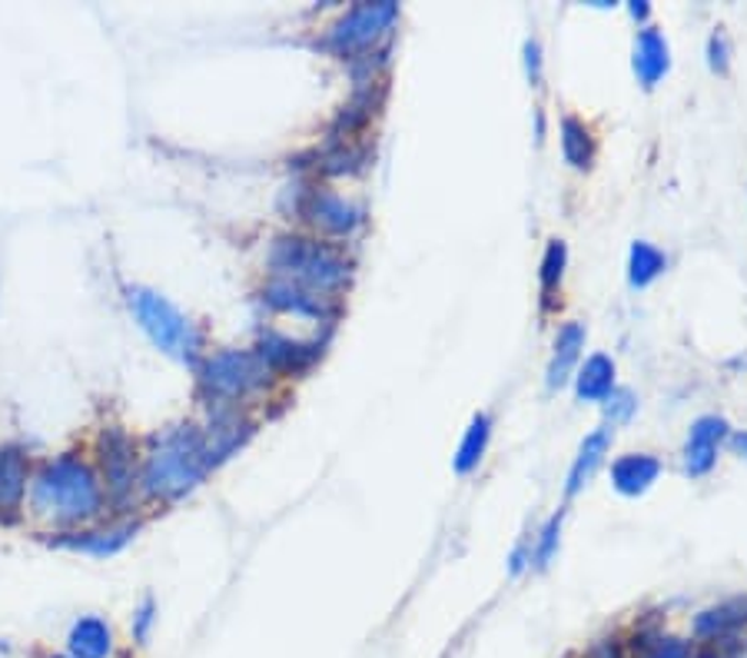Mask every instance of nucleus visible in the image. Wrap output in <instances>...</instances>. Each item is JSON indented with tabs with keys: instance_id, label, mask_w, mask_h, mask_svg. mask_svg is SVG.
Here are the masks:
<instances>
[{
	"instance_id": "f257e3e1",
	"label": "nucleus",
	"mask_w": 747,
	"mask_h": 658,
	"mask_svg": "<svg viewBox=\"0 0 747 658\" xmlns=\"http://www.w3.org/2000/svg\"><path fill=\"white\" fill-rule=\"evenodd\" d=\"M213 466L206 435L193 426H177L163 439H157V450L144 469V489L160 499H177L190 492L203 473Z\"/></svg>"
},
{
	"instance_id": "f03ea898",
	"label": "nucleus",
	"mask_w": 747,
	"mask_h": 658,
	"mask_svg": "<svg viewBox=\"0 0 747 658\" xmlns=\"http://www.w3.org/2000/svg\"><path fill=\"white\" fill-rule=\"evenodd\" d=\"M97 476L73 456H60L44 466L34 483V509L54 522H83L100 512Z\"/></svg>"
},
{
	"instance_id": "7ed1b4c3",
	"label": "nucleus",
	"mask_w": 747,
	"mask_h": 658,
	"mask_svg": "<svg viewBox=\"0 0 747 658\" xmlns=\"http://www.w3.org/2000/svg\"><path fill=\"white\" fill-rule=\"evenodd\" d=\"M270 266L283 276V283H293L309 293H329L349 280V263L339 250L303 237L276 240L270 253Z\"/></svg>"
},
{
	"instance_id": "20e7f679",
	"label": "nucleus",
	"mask_w": 747,
	"mask_h": 658,
	"mask_svg": "<svg viewBox=\"0 0 747 658\" xmlns=\"http://www.w3.org/2000/svg\"><path fill=\"white\" fill-rule=\"evenodd\" d=\"M131 309L140 319L144 333L154 340L157 350H163V353H170V356H177L183 363L196 360L200 333L167 296H160V293H154L147 286H134L131 290Z\"/></svg>"
},
{
	"instance_id": "39448f33",
	"label": "nucleus",
	"mask_w": 747,
	"mask_h": 658,
	"mask_svg": "<svg viewBox=\"0 0 747 658\" xmlns=\"http://www.w3.org/2000/svg\"><path fill=\"white\" fill-rule=\"evenodd\" d=\"M270 363L249 350H223L200 370V383L213 399H239L270 383Z\"/></svg>"
},
{
	"instance_id": "423d86ee",
	"label": "nucleus",
	"mask_w": 747,
	"mask_h": 658,
	"mask_svg": "<svg viewBox=\"0 0 747 658\" xmlns=\"http://www.w3.org/2000/svg\"><path fill=\"white\" fill-rule=\"evenodd\" d=\"M396 18H399V8L393 4V0H380V4H359L329 31L326 44L336 54H342V57L362 54L396 24Z\"/></svg>"
},
{
	"instance_id": "0eeeda50",
	"label": "nucleus",
	"mask_w": 747,
	"mask_h": 658,
	"mask_svg": "<svg viewBox=\"0 0 747 658\" xmlns=\"http://www.w3.org/2000/svg\"><path fill=\"white\" fill-rule=\"evenodd\" d=\"M727 435V422L721 416H701L691 432H688V446H684V469L691 476H708L714 460H717V446L721 439Z\"/></svg>"
},
{
	"instance_id": "6e6552de",
	"label": "nucleus",
	"mask_w": 747,
	"mask_h": 658,
	"mask_svg": "<svg viewBox=\"0 0 747 658\" xmlns=\"http://www.w3.org/2000/svg\"><path fill=\"white\" fill-rule=\"evenodd\" d=\"M303 213L313 219L316 227H322V230H329V234H339V237L352 234V230L362 224V209L352 206V203H346L339 193H329V190L309 193Z\"/></svg>"
},
{
	"instance_id": "1a4fd4ad",
	"label": "nucleus",
	"mask_w": 747,
	"mask_h": 658,
	"mask_svg": "<svg viewBox=\"0 0 747 658\" xmlns=\"http://www.w3.org/2000/svg\"><path fill=\"white\" fill-rule=\"evenodd\" d=\"M100 453H103V473H106L110 489L116 496L127 492L131 483H134V446H131L127 432H123L120 426L103 429V435H100Z\"/></svg>"
},
{
	"instance_id": "9d476101",
	"label": "nucleus",
	"mask_w": 747,
	"mask_h": 658,
	"mask_svg": "<svg viewBox=\"0 0 747 658\" xmlns=\"http://www.w3.org/2000/svg\"><path fill=\"white\" fill-rule=\"evenodd\" d=\"M635 77H638V83H645V87H655L665 73H668V67H671V50H668V41L661 37V31H655V27H645L642 34H638V41H635Z\"/></svg>"
},
{
	"instance_id": "9b49d317",
	"label": "nucleus",
	"mask_w": 747,
	"mask_h": 658,
	"mask_svg": "<svg viewBox=\"0 0 747 658\" xmlns=\"http://www.w3.org/2000/svg\"><path fill=\"white\" fill-rule=\"evenodd\" d=\"M110 651H113V632L103 619L83 615L70 625V635H67L70 658H106Z\"/></svg>"
},
{
	"instance_id": "f8f14e48",
	"label": "nucleus",
	"mask_w": 747,
	"mask_h": 658,
	"mask_svg": "<svg viewBox=\"0 0 747 658\" xmlns=\"http://www.w3.org/2000/svg\"><path fill=\"white\" fill-rule=\"evenodd\" d=\"M661 473V463L648 453H632V456H621L611 466V483L621 496H638L645 492Z\"/></svg>"
},
{
	"instance_id": "ddd939ff",
	"label": "nucleus",
	"mask_w": 747,
	"mask_h": 658,
	"mask_svg": "<svg viewBox=\"0 0 747 658\" xmlns=\"http://www.w3.org/2000/svg\"><path fill=\"white\" fill-rule=\"evenodd\" d=\"M581 350H585V326H581V322H565V326L558 329L555 356H552V363H548V386H552V389H558V386L568 383V376H571V370H575Z\"/></svg>"
},
{
	"instance_id": "4468645a",
	"label": "nucleus",
	"mask_w": 747,
	"mask_h": 658,
	"mask_svg": "<svg viewBox=\"0 0 747 658\" xmlns=\"http://www.w3.org/2000/svg\"><path fill=\"white\" fill-rule=\"evenodd\" d=\"M740 625H747V595L721 602V605L701 612L694 619V635L698 638H724V635H731Z\"/></svg>"
},
{
	"instance_id": "2eb2a0df",
	"label": "nucleus",
	"mask_w": 747,
	"mask_h": 658,
	"mask_svg": "<svg viewBox=\"0 0 747 658\" xmlns=\"http://www.w3.org/2000/svg\"><path fill=\"white\" fill-rule=\"evenodd\" d=\"M608 446H611V429L604 426V429H595L585 443H581V450H578V456H575V463H571V473H568V496H575V492H581L585 489V483L595 476V469L601 466V460H604V453H608Z\"/></svg>"
},
{
	"instance_id": "dca6fc26",
	"label": "nucleus",
	"mask_w": 747,
	"mask_h": 658,
	"mask_svg": "<svg viewBox=\"0 0 747 658\" xmlns=\"http://www.w3.org/2000/svg\"><path fill=\"white\" fill-rule=\"evenodd\" d=\"M137 535V525H120L110 532H83V535H64L54 538V545L60 548H73V553H90V556H113L120 553L123 545Z\"/></svg>"
},
{
	"instance_id": "f3484780",
	"label": "nucleus",
	"mask_w": 747,
	"mask_h": 658,
	"mask_svg": "<svg viewBox=\"0 0 747 658\" xmlns=\"http://www.w3.org/2000/svg\"><path fill=\"white\" fill-rule=\"evenodd\" d=\"M27 489V463L18 446L0 450V509H18Z\"/></svg>"
},
{
	"instance_id": "a211bd4d",
	"label": "nucleus",
	"mask_w": 747,
	"mask_h": 658,
	"mask_svg": "<svg viewBox=\"0 0 747 658\" xmlns=\"http://www.w3.org/2000/svg\"><path fill=\"white\" fill-rule=\"evenodd\" d=\"M614 389V363L604 353H595L585 360L578 379H575V393L585 402H601L608 393Z\"/></svg>"
},
{
	"instance_id": "6ab92c4d",
	"label": "nucleus",
	"mask_w": 747,
	"mask_h": 658,
	"mask_svg": "<svg viewBox=\"0 0 747 658\" xmlns=\"http://www.w3.org/2000/svg\"><path fill=\"white\" fill-rule=\"evenodd\" d=\"M260 356L270 363V370H303L306 363H313L319 356L316 347H299L286 337H263V350Z\"/></svg>"
},
{
	"instance_id": "aec40b11",
	"label": "nucleus",
	"mask_w": 747,
	"mask_h": 658,
	"mask_svg": "<svg viewBox=\"0 0 747 658\" xmlns=\"http://www.w3.org/2000/svg\"><path fill=\"white\" fill-rule=\"evenodd\" d=\"M562 154L575 170H588L595 160V137L578 117L562 121Z\"/></svg>"
},
{
	"instance_id": "412c9836",
	"label": "nucleus",
	"mask_w": 747,
	"mask_h": 658,
	"mask_svg": "<svg viewBox=\"0 0 747 658\" xmlns=\"http://www.w3.org/2000/svg\"><path fill=\"white\" fill-rule=\"evenodd\" d=\"M488 439H491V419H488L485 412H478V416L472 419L465 439H462L459 453H455V473L465 476V473H472V469L482 463V456H485V450H488Z\"/></svg>"
},
{
	"instance_id": "4be33fe9",
	"label": "nucleus",
	"mask_w": 747,
	"mask_h": 658,
	"mask_svg": "<svg viewBox=\"0 0 747 658\" xmlns=\"http://www.w3.org/2000/svg\"><path fill=\"white\" fill-rule=\"evenodd\" d=\"M267 303L270 306H276V309H293V313H309V316H326L329 309H326V303L316 296V293H309V290H299V286H293V283H273L270 290H267Z\"/></svg>"
},
{
	"instance_id": "5701e85b",
	"label": "nucleus",
	"mask_w": 747,
	"mask_h": 658,
	"mask_svg": "<svg viewBox=\"0 0 747 658\" xmlns=\"http://www.w3.org/2000/svg\"><path fill=\"white\" fill-rule=\"evenodd\" d=\"M665 266H668V260H665V253L658 247H652L645 240L632 243V257H629V280H632V286H648L652 280H658L665 273Z\"/></svg>"
},
{
	"instance_id": "b1692460",
	"label": "nucleus",
	"mask_w": 747,
	"mask_h": 658,
	"mask_svg": "<svg viewBox=\"0 0 747 658\" xmlns=\"http://www.w3.org/2000/svg\"><path fill=\"white\" fill-rule=\"evenodd\" d=\"M688 645L671 638V635H661V632H652V628H642L632 642V658H688Z\"/></svg>"
},
{
	"instance_id": "393cba45",
	"label": "nucleus",
	"mask_w": 747,
	"mask_h": 658,
	"mask_svg": "<svg viewBox=\"0 0 747 658\" xmlns=\"http://www.w3.org/2000/svg\"><path fill=\"white\" fill-rule=\"evenodd\" d=\"M565 260H568L565 243H562V240H552V243H548V250H545V257H542V273H539V280H542V293H545V296H552V293L558 290L562 273H565Z\"/></svg>"
},
{
	"instance_id": "a878e982",
	"label": "nucleus",
	"mask_w": 747,
	"mask_h": 658,
	"mask_svg": "<svg viewBox=\"0 0 747 658\" xmlns=\"http://www.w3.org/2000/svg\"><path fill=\"white\" fill-rule=\"evenodd\" d=\"M601 402H604V416H608L611 426L614 422H629L632 412H635V406H638V399H635L632 389H611Z\"/></svg>"
},
{
	"instance_id": "bb28decb",
	"label": "nucleus",
	"mask_w": 747,
	"mask_h": 658,
	"mask_svg": "<svg viewBox=\"0 0 747 658\" xmlns=\"http://www.w3.org/2000/svg\"><path fill=\"white\" fill-rule=\"evenodd\" d=\"M558 535H562V512L552 515L542 529V538H539V548H535V566L545 569L555 556V548H558Z\"/></svg>"
},
{
	"instance_id": "cd10ccee",
	"label": "nucleus",
	"mask_w": 747,
	"mask_h": 658,
	"mask_svg": "<svg viewBox=\"0 0 747 658\" xmlns=\"http://www.w3.org/2000/svg\"><path fill=\"white\" fill-rule=\"evenodd\" d=\"M708 64H711V70H717V73L727 70V37H724L721 31L711 34V41H708Z\"/></svg>"
},
{
	"instance_id": "c85d7f7f",
	"label": "nucleus",
	"mask_w": 747,
	"mask_h": 658,
	"mask_svg": "<svg viewBox=\"0 0 747 658\" xmlns=\"http://www.w3.org/2000/svg\"><path fill=\"white\" fill-rule=\"evenodd\" d=\"M154 619H157V615H154V599H144V605H140L137 615H134V638H137L140 645H147Z\"/></svg>"
},
{
	"instance_id": "c756f323",
	"label": "nucleus",
	"mask_w": 747,
	"mask_h": 658,
	"mask_svg": "<svg viewBox=\"0 0 747 658\" xmlns=\"http://www.w3.org/2000/svg\"><path fill=\"white\" fill-rule=\"evenodd\" d=\"M581 658H625V648H621L618 638H598Z\"/></svg>"
},
{
	"instance_id": "7c9ffc66",
	"label": "nucleus",
	"mask_w": 747,
	"mask_h": 658,
	"mask_svg": "<svg viewBox=\"0 0 747 658\" xmlns=\"http://www.w3.org/2000/svg\"><path fill=\"white\" fill-rule=\"evenodd\" d=\"M525 70H529L532 87H539L542 83V47H539V41L525 44Z\"/></svg>"
},
{
	"instance_id": "2f4dec72",
	"label": "nucleus",
	"mask_w": 747,
	"mask_h": 658,
	"mask_svg": "<svg viewBox=\"0 0 747 658\" xmlns=\"http://www.w3.org/2000/svg\"><path fill=\"white\" fill-rule=\"evenodd\" d=\"M731 446H734L740 456H747V432H734V435H731Z\"/></svg>"
},
{
	"instance_id": "473e14b6",
	"label": "nucleus",
	"mask_w": 747,
	"mask_h": 658,
	"mask_svg": "<svg viewBox=\"0 0 747 658\" xmlns=\"http://www.w3.org/2000/svg\"><path fill=\"white\" fill-rule=\"evenodd\" d=\"M512 576H519L522 569H525V548H516V556H512Z\"/></svg>"
},
{
	"instance_id": "72a5a7b5",
	"label": "nucleus",
	"mask_w": 747,
	"mask_h": 658,
	"mask_svg": "<svg viewBox=\"0 0 747 658\" xmlns=\"http://www.w3.org/2000/svg\"><path fill=\"white\" fill-rule=\"evenodd\" d=\"M632 14H635V18H648L652 8L645 4V0H632Z\"/></svg>"
},
{
	"instance_id": "f704fd0d",
	"label": "nucleus",
	"mask_w": 747,
	"mask_h": 658,
	"mask_svg": "<svg viewBox=\"0 0 747 658\" xmlns=\"http://www.w3.org/2000/svg\"><path fill=\"white\" fill-rule=\"evenodd\" d=\"M50 658H70V655H50Z\"/></svg>"
},
{
	"instance_id": "c9c22d12",
	"label": "nucleus",
	"mask_w": 747,
	"mask_h": 658,
	"mask_svg": "<svg viewBox=\"0 0 747 658\" xmlns=\"http://www.w3.org/2000/svg\"><path fill=\"white\" fill-rule=\"evenodd\" d=\"M714 658H724V655H714Z\"/></svg>"
}]
</instances>
